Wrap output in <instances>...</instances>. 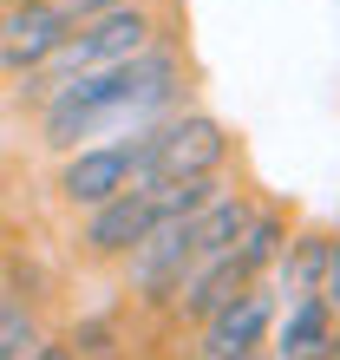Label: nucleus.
<instances>
[{
    "instance_id": "obj_1",
    "label": "nucleus",
    "mask_w": 340,
    "mask_h": 360,
    "mask_svg": "<svg viewBox=\"0 0 340 360\" xmlns=\"http://www.w3.org/2000/svg\"><path fill=\"white\" fill-rule=\"evenodd\" d=\"M177 53H138V59H124V66H105V72H79V79H59V86H39L33 79V98H39V124H46V144L53 151H85L92 138H105L112 124H157L170 118L164 105L177 98Z\"/></svg>"
},
{
    "instance_id": "obj_2",
    "label": "nucleus",
    "mask_w": 340,
    "mask_h": 360,
    "mask_svg": "<svg viewBox=\"0 0 340 360\" xmlns=\"http://www.w3.org/2000/svg\"><path fill=\"white\" fill-rule=\"evenodd\" d=\"M229 158V138L209 112H170L138 131V184H209Z\"/></svg>"
},
{
    "instance_id": "obj_3",
    "label": "nucleus",
    "mask_w": 340,
    "mask_h": 360,
    "mask_svg": "<svg viewBox=\"0 0 340 360\" xmlns=\"http://www.w3.org/2000/svg\"><path fill=\"white\" fill-rule=\"evenodd\" d=\"M151 46H157L151 7H118V13H98V20H79L72 39L46 59V72H33V79H39V86H59V79H79V72L124 66V59H138Z\"/></svg>"
},
{
    "instance_id": "obj_4",
    "label": "nucleus",
    "mask_w": 340,
    "mask_h": 360,
    "mask_svg": "<svg viewBox=\"0 0 340 360\" xmlns=\"http://www.w3.org/2000/svg\"><path fill=\"white\" fill-rule=\"evenodd\" d=\"M131 184H138V131L112 138V144H85L59 164V197L72 210H98V203L124 197Z\"/></svg>"
},
{
    "instance_id": "obj_5",
    "label": "nucleus",
    "mask_w": 340,
    "mask_h": 360,
    "mask_svg": "<svg viewBox=\"0 0 340 360\" xmlns=\"http://www.w3.org/2000/svg\"><path fill=\"white\" fill-rule=\"evenodd\" d=\"M72 39L66 7H7L0 13V66L7 72H46V59Z\"/></svg>"
},
{
    "instance_id": "obj_6",
    "label": "nucleus",
    "mask_w": 340,
    "mask_h": 360,
    "mask_svg": "<svg viewBox=\"0 0 340 360\" xmlns=\"http://www.w3.org/2000/svg\"><path fill=\"white\" fill-rule=\"evenodd\" d=\"M275 328V295L268 288H242L223 314L203 321V360H255Z\"/></svg>"
},
{
    "instance_id": "obj_7",
    "label": "nucleus",
    "mask_w": 340,
    "mask_h": 360,
    "mask_svg": "<svg viewBox=\"0 0 340 360\" xmlns=\"http://www.w3.org/2000/svg\"><path fill=\"white\" fill-rule=\"evenodd\" d=\"M334 314L321 295H294L288 314H275V360H327V341H334Z\"/></svg>"
},
{
    "instance_id": "obj_8",
    "label": "nucleus",
    "mask_w": 340,
    "mask_h": 360,
    "mask_svg": "<svg viewBox=\"0 0 340 360\" xmlns=\"http://www.w3.org/2000/svg\"><path fill=\"white\" fill-rule=\"evenodd\" d=\"M242 288H255V275L242 269V256H236V249H223V256H209V262L183 282V295H177V302H183V314H190V321H209V314H223Z\"/></svg>"
},
{
    "instance_id": "obj_9",
    "label": "nucleus",
    "mask_w": 340,
    "mask_h": 360,
    "mask_svg": "<svg viewBox=\"0 0 340 360\" xmlns=\"http://www.w3.org/2000/svg\"><path fill=\"white\" fill-rule=\"evenodd\" d=\"M327 243L334 236H294L282 256V288L288 295H321V275H327Z\"/></svg>"
},
{
    "instance_id": "obj_10",
    "label": "nucleus",
    "mask_w": 340,
    "mask_h": 360,
    "mask_svg": "<svg viewBox=\"0 0 340 360\" xmlns=\"http://www.w3.org/2000/svg\"><path fill=\"white\" fill-rule=\"evenodd\" d=\"M33 347H39V334H33V321H27V314L0 328V360H33Z\"/></svg>"
},
{
    "instance_id": "obj_11",
    "label": "nucleus",
    "mask_w": 340,
    "mask_h": 360,
    "mask_svg": "<svg viewBox=\"0 0 340 360\" xmlns=\"http://www.w3.org/2000/svg\"><path fill=\"white\" fill-rule=\"evenodd\" d=\"M66 7V20L79 27V20H98V13H118V7H144V0H59Z\"/></svg>"
},
{
    "instance_id": "obj_12",
    "label": "nucleus",
    "mask_w": 340,
    "mask_h": 360,
    "mask_svg": "<svg viewBox=\"0 0 340 360\" xmlns=\"http://www.w3.org/2000/svg\"><path fill=\"white\" fill-rule=\"evenodd\" d=\"M321 302H327V314H340V243H327V275H321Z\"/></svg>"
},
{
    "instance_id": "obj_13",
    "label": "nucleus",
    "mask_w": 340,
    "mask_h": 360,
    "mask_svg": "<svg viewBox=\"0 0 340 360\" xmlns=\"http://www.w3.org/2000/svg\"><path fill=\"white\" fill-rule=\"evenodd\" d=\"M20 314H27V308H20V295H13V288H0V328L20 321Z\"/></svg>"
},
{
    "instance_id": "obj_14",
    "label": "nucleus",
    "mask_w": 340,
    "mask_h": 360,
    "mask_svg": "<svg viewBox=\"0 0 340 360\" xmlns=\"http://www.w3.org/2000/svg\"><path fill=\"white\" fill-rule=\"evenodd\" d=\"M7 7H59V0H7Z\"/></svg>"
},
{
    "instance_id": "obj_15",
    "label": "nucleus",
    "mask_w": 340,
    "mask_h": 360,
    "mask_svg": "<svg viewBox=\"0 0 340 360\" xmlns=\"http://www.w3.org/2000/svg\"><path fill=\"white\" fill-rule=\"evenodd\" d=\"M327 360H340V328H334V341H327Z\"/></svg>"
},
{
    "instance_id": "obj_16",
    "label": "nucleus",
    "mask_w": 340,
    "mask_h": 360,
    "mask_svg": "<svg viewBox=\"0 0 340 360\" xmlns=\"http://www.w3.org/2000/svg\"><path fill=\"white\" fill-rule=\"evenodd\" d=\"M255 360H262V354H255Z\"/></svg>"
}]
</instances>
